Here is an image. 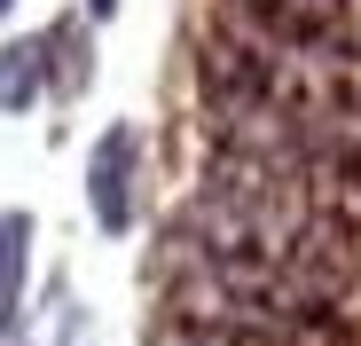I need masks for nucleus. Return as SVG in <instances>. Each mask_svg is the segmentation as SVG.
<instances>
[{"mask_svg":"<svg viewBox=\"0 0 361 346\" xmlns=\"http://www.w3.org/2000/svg\"><path fill=\"white\" fill-rule=\"evenodd\" d=\"M87 205L110 237H126L142 213V126H110L87 150Z\"/></svg>","mask_w":361,"mask_h":346,"instance_id":"nucleus-2","label":"nucleus"},{"mask_svg":"<svg viewBox=\"0 0 361 346\" xmlns=\"http://www.w3.org/2000/svg\"><path fill=\"white\" fill-rule=\"evenodd\" d=\"M149 346H290V338H259V330H228V323H180L165 315L149 330Z\"/></svg>","mask_w":361,"mask_h":346,"instance_id":"nucleus-5","label":"nucleus"},{"mask_svg":"<svg viewBox=\"0 0 361 346\" xmlns=\"http://www.w3.org/2000/svg\"><path fill=\"white\" fill-rule=\"evenodd\" d=\"M110 8H118V0H87V16H110Z\"/></svg>","mask_w":361,"mask_h":346,"instance_id":"nucleus-6","label":"nucleus"},{"mask_svg":"<svg viewBox=\"0 0 361 346\" xmlns=\"http://www.w3.org/2000/svg\"><path fill=\"white\" fill-rule=\"evenodd\" d=\"M220 16L252 24L267 40H290V47L361 55V0H220Z\"/></svg>","mask_w":361,"mask_h":346,"instance_id":"nucleus-1","label":"nucleus"},{"mask_svg":"<svg viewBox=\"0 0 361 346\" xmlns=\"http://www.w3.org/2000/svg\"><path fill=\"white\" fill-rule=\"evenodd\" d=\"M8 8H16V0H0V16H8Z\"/></svg>","mask_w":361,"mask_h":346,"instance_id":"nucleus-7","label":"nucleus"},{"mask_svg":"<svg viewBox=\"0 0 361 346\" xmlns=\"http://www.w3.org/2000/svg\"><path fill=\"white\" fill-rule=\"evenodd\" d=\"M47 95V40H8L0 47V110H32Z\"/></svg>","mask_w":361,"mask_h":346,"instance_id":"nucleus-4","label":"nucleus"},{"mask_svg":"<svg viewBox=\"0 0 361 346\" xmlns=\"http://www.w3.org/2000/svg\"><path fill=\"white\" fill-rule=\"evenodd\" d=\"M24 275H32V213H0V330L24 315Z\"/></svg>","mask_w":361,"mask_h":346,"instance_id":"nucleus-3","label":"nucleus"}]
</instances>
